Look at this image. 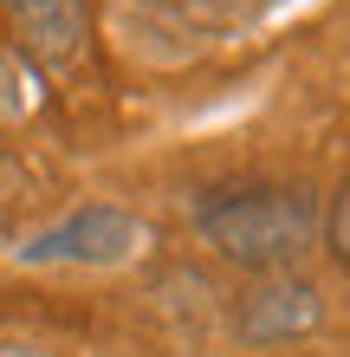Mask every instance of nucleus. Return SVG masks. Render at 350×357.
Wrapping results in <instances>:
<instances>
[{
	"instance_id": "obj_1",
	"label": "nucleus",
	"mask_w": 350,
	"mask_h": 357,
	"mask_svg": "<svg viewBox=\"0 0 350 357\" xmlns=\"http://www.w3.org/2000/svg\"><path fill=\"white\" fill-rule=\"evenodd\" d=\"M324 208L305 188H234L201 208V241L240 273H292L318 247Z\"/></svg>"
},
{
	"instance_id": "obj_2",
	"label": "nucleus",
	"mask_w": 350,
	"mask_h": 357,
	"mask_svg": "<svg viewBox=\"0 0 350 357\" xmlns=\"http://www.w3.org/2000/svg\"><path fill=\"white\" fill-rule=\"evenodd\" d=\"M143 247V221L117 202H85L65 221L39 227L26 247H13L19 266H123Z\"/></svg>"
},
{
	"instance_id": "obj_3",
	"label": "nucleus",
	"mask_w": 350,
	"mask_h": 357,
	"mask_svg": "<svg viewBox=\"0 0 350 357\" xmlns=\"http://www.w3.org/2000/svg\"><path fill=\"white\" fill-rule=\"evenodd\" d=\"M324 325V292L305 280V273H260L253 292H240L234 305V331L240 344L253 351H279V344H299Z\"/></svg>"
},
{
	"instance_id": "obj_4",
	"label": "nucleus",
	"mask_w": 350,
	"mask_h": 357,
	"mask_svg": "<svg viewBox=\"0 0 350 357\" xmlns=\"http://www.w3.org/2000/svg\"><path fill=\"white\" fill-rule=\"evenodd\" d=\"M19 52L46 72H72L91 52V0H0Z\"/></svg>"
},
{
	"instance_id": "obj_5",
	"label": "nucleus",
	"mask_w": 350,
	"mask_h": 357,
	"mask_svg": "<svg viewBox=\"0 0 350 357\" xmlns=\"http://www.w3.org/2000/svg\"><path fill=\"white\" fill-rule=\"evenodd\" d=\"M318 234H324V247H331V260H337V266H350V176L331 188V208H324Z\"/></svg>"
},
{
	"instance_id": "obj_6",
	"label": "nucleus",
	"mask_w": 350,
	"mask_h": 357,
	"mask_svg": "<svg viewBox=\"0 0 350 357\" xmlns=\"http://www.w3.org/2000/svg\"><path fill=\"white\" fill-rule=\"evenodd\" d=\"M19 111H26V85H19L13 59H0V123H13Z\"/></svg>"
},
{
	"instance_id": "obj_7",
	"label": "nucleus",
	"mask_w": 350,
	"mask_h": 357,
	"mask_svg": "<svg viewBox=\"0 0 350 357\" xmlns=\"http://www.w3.org/2000/svg\"><path fill=\"white\" fill-rule=\"evenodd\" d=\"M0 357H39L33 344H13V338H0Z\"/></svg>"
}]
</instances>
